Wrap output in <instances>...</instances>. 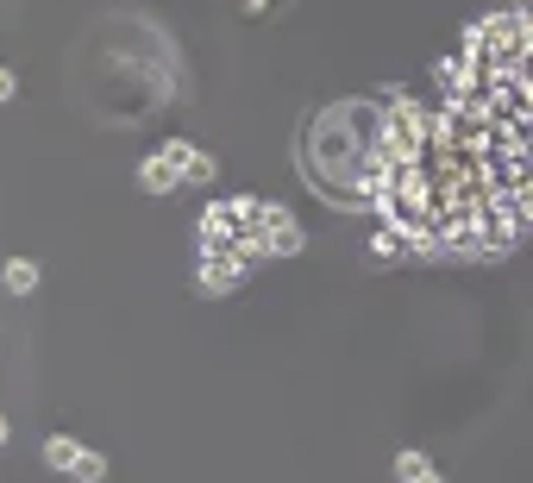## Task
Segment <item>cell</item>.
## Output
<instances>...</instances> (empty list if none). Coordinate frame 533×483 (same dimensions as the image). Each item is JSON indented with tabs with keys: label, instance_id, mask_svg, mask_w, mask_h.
<instances>
[{
	"label": "cell",
	"instance_id": "cell-1",
	"mask_svg": "<svg viewBox=\"0 0 533 483\" xmlns=\"http://www.w3.org/2000/svg\"><path fill=\"white\" fill-rule=\"evenodd\" d=\"M239 283H245V258L233 251V239H226V245H207L201 264H195V289H201V295H233Z\"/></svg>",
	"mask_w": 533,
	"mask_h": 483
},
{
	"label": "cell",
	"instance_id": "cell-2",
	"mask_svg": "<svg viewBox=\"0 0 533 483\" xmlns=\"http://www.w3.org/2000/svg\"><path fill=\"white\" fill-rule=\"evenodd\" d=\"M251 233H258V251H264V258H295V251L301 245H308V239H301V226L283 214V220H270V226H251Z\"/></svg>",
	"mask_w": 533,
	"mask_h": 483
},
{
	"label": "cell",
	"instance_id": "cell-3",
	"mask_svg": "<svg viewBox=\"0 0 533 483\" xmlns=\"http://www.w3.org/2000/svg\"><path fill=\"white\" fill-rule=\"evenodd\" d=\"M38 283H44L38 258H7V264H0V289H7V295H32Z\"/></svg>",
	"mask_w": 533,
	"mask_h": 483
},
{
	"label": "cell",
	"instance_id": "cell-4",
	"mask_svg": "<svg viewBox=\"0 0 533 483\" xmlns=\"http://www.w3.org/2000/svg\"><path fill=\"white\" fill-rule=\"evenodd\" d=\"M138 189H145V195H170V189H182V176H176V164H170L164 151L138 164Z\"/></svg>",
	"mask_w": 533,
	"mask_h": 483
},
{
	"label": "cell",
	"instance_id": "cell-5",
	"mask_svg": "<svg viewBox=\"0 0 533 483\" xmlns=\"http://www.w3.org/2000/svg\"><path fill=\"white\" fill-rule=\"evenodd\" d=\"M220 176V164H214V157H207L201 145L189 151V157H182V182H195V189H207V182H214Z\"/></svg>",
	"mask_w": 533,
	"mask_h": 483
},
{
	"label": "cell",
	"instance_id": "cell-6",
	"mask_svg": "<svg viewBox=\"0 0 533 483\" xmlns=\"http://www.w3.org/2000/svg\"><path fill=\"white\" fill-rule=\"evenodd\" d=\"M69 477H82V483H101L107 477V458L95 446H76V458H69Z\"/></svg>",
	"mask_w": 533,
	"mask_h": 483
},
{
	"label": "cell",
	"instance_id": "cell-7",
	"mask_svg": "<svg viewBox=\"0 0 533 483\" xmlns=\"http://www.w3.org/2000/svg\"><path fill=\"white\" fill-rule=\"evenodd\" d=\"M69 458H76V440H69V433H51V440H44V465L69 471Z\"/></svg>",
	"mask_w": 533,
	"mask_h": 483
},
{
	"label": "cell",
	"instance_id": "cell-8",
	"mask_svg": "<svg viewBox=\"0 0 533 483\" xmlns=\"http://www.w3.org/2000/svg\"><path fill=\"white\" fill-rule=\"evenodd\" d=\"M427 465H433V458H427V452H414V446H408V452H396V465H389V471H396V483H408V477H421Z\"/></svg>",
	"mask_w": 533,
	"mask_h": 483
},
{
	"label": "cell",
	"instance_id": "cell-9",
	"mask_svg": "<svg viewBox=\"0 0 533 483\" xmlns=\"http://www.w3.org/2000/svg\"><path fill=\"white\" fill-rule=\"evenodd\" d=\"M13 95H19V76H13L7 63H0V101H13Z\"/></svg>",
	"mask_w": 533,
	"mask_h": 483
},
{
	"label": "cell",
	"instance_id": "cell-10",
	"mask_svg": "<svg viewBox=\"0 0 533 483\" xmlns=\"http://www.w3.org/2000/svg\"><path fill=\"white\" fill-rule=\"evenodd\" d=\"M408 483H446V477H439V471H433V465H427V471H421V477H408Z\"/></svg>",
	"mask_w": 533,
	"mask_h": 483
},
{
	"label": "cell",
	"instance_id": "cell-11",
	"mask_svg": "<svg viewBox=\"0 0 533 483\" xmlns=\"http://www.w3.org/2000/svg\"><path fill=\"white\" fill-rule=\"evenodd\" d=\"M239 7H245V13H264V7H270V0H239Z\"/></svg>",
	"mask_w": 533,
	"mask_h": 483
},
{
	"label": "cell",
	"instance_id": "cell-12",
	"mask_svg": "<svg viewBox=\"0 0 533 483\" xmlns=\"http://www.w3.org/2000/svg\"><path fill=\"white\" fill-rule=\"evenodd\" d=\"M13 440V427H7V414H0V446H7Z\"/></svg>",
	"mask_w": 533,
	"mask_h": 483
}]
</instances>
